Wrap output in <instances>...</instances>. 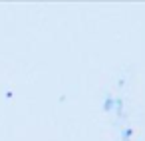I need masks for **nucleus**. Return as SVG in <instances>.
<instances>
[]
</instances>
